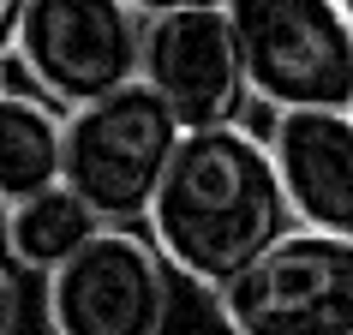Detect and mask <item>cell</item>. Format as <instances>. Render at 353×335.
I'll use <instances>...</instances> for the list:
<instances>
[{"mask_svg": "<svg viewBox=\"0 0 353 335\" xmlns=\"http://www.w3.org/2000/svg\"><path fill=\"white\" fill-rule=\"evenodd\" d=\"M347 114H353V108H347Z\"/></svg>", "mask_w": 353, "mask_h": 335, "instance_id": "obj_17", "label": "cell"}, {"mask_svg": "<svg viewBox=\"0 0 353 335\" xmlns=\"http://www.w3.org/2000/svg\"><path fill=\"white\" fill-rule=\"evenodd\" d=\"M144 84L162 96L186 132L240 126L252 84H245L240 37L228 12H174L144 24Z\"/></svg>", "mask_w": 353, "mask_h": 335, "instance_id": "obj_7", "label": "cell"}, {"mask_svg": "<svg viewBox=\"0 0 353 335\" xmlns=\"http://www.w3.org/2000/svg\"><path fill=\"white\" fill-rule=\"evenodd\" d=\"M341 12H347V24H353V0H341Z\"/></svg>", "mask_w": 353, "mask_h": 335, "instance_id": "obj_14", "label": "cell"}, {"mask_svg": "<svg viewBox=\"0 0 353 335\" xmlns=\"http://www.w3.org/2000/svg\"><path fill=\"white\" fill-rule=\"evenodd\" d=\"M294 210L281 192L270 138L245 126L186 132L174 150L162 192L150 204V240L174 276L222 294L252 263L294 234Z\"/></svg>", "mask_w": 353, "mask_h": 335, "instance_id": "obj_1", "label": "cell"}, {"mask_svg": "<svg viewBox=\"0 0 353 335\" xmlns=\"http://www.w3.org/2000/svg\"><path fill=\"white\" fill-rule=\"evenodd\" d=\"M228 19L263 108H353V24L341 0H234Z\"/></svg>", "mask_w": 353, "mask_h": 335, "instance_id": "obj_3", "label": "cell"}, {"mask_svg": "<svg viewBox=\"0 0 353 335\" xmlns=\"http://www.w3.org/2000/svg\"><path fill=\"white\" fill-rule=\"evenodd\" d=\"M126 6L150 24V19H174V12H228L234 0H126Z\"/></svg>", "mask_w": 353, "mask_h": 335, "instance_id": "obj_11", "label": "cell"}, {"mask_svg": "<svg viewBox=\"0 0 353 335\" xmlns=\"http://www.w3.org/2000/svg\"><path fill=\"white\" fill-rule=\"evenodd\" d=\"M263 138H270L294 222L312 234L353 240V114L347 108L276 114V126Z\"/></svg>", "mask_w": 353, "mask_h": 335, "instance_id": "obj_8", "label": "cell"}, {"mask_svg": "<svg viewBox=\"0 0 353 335\" xmlns=\"http://www.w3.org/2000/svg\"><path fill=\"white\" fill-rule=\"evenodd\" d=\"M228 335H353V240L294 227L216 294Z\"/></svg>", "mask_w": 353, "mask_h": 335, "instance_id": "obj_5", "label": "cell"}, {"mask_svg": "<svg viewBox=\"0 0 353 335\" xmlns=\"http://www.w3.org/2000/svg\"><path fill=\"white\" fill-rule=\"evenodd\" d=\"M19 24H24V0H0V54H12Z\"/></svg>", "mask_w": 353, "mask_h": 335, "instance_id": "obj_13", "label": "cell"}, {"mask_svg": "<svg viewBox=\"0 0 353 335\" xmlns=\"http://www.w3.org/2000/svg\"><path fill=\"white\" fill-rule=\"evenodd\" d=\"M12 60L60 114L144 78V19L126 0H24Z\"/></svg>", "mask_w": 353, "mask_h": 335, "instance_id": "obj_4", "label": "cell"}, {"mask_svg": "<svg viewBox=\"0 0 353 335\" xmlns=\"http://www.w3.org/2000/svg\"><path fill=\"white\" fill-rule=\"evenodd\" d=\"M66 186V114L54 102L6 90L0 96V204Z\"/></svg>", "mask_w": 353, "mask_h": 335, "instance_id": "obj_9", "label": "cell"}, {"mask_svg": "<svg viewBox=\"0 0 353 335\" xmlns=\"http://www.w3.org/2000/svg\"><path fill=\"white\" fill-rule=\"evenodd\" d=\"M180 138L186 126L174 120V108L138 78L66 114V186L102 216V227L150 222V204L174 168Z\"/></svg>", "mask_w": 353, "mask_h": 335, "instance_id": "obj_2", "label": "cell"}, {"mask_svg": "<svg viewBox=\"0 0 353 335\" xmlns=\"http://www.w3.org/2000/svg\"><path fill=\"white\" fill-rule=\"evenodd\" d=\"M0 222H6V204H0Z\"/></svg>", "mask_w": 353, "mask_h": 335, "instance_id": "obj_16", "label": "cell"}, {"mask_svg": "<svg viewBox=\"0 0 353 335\" xmlns=\"http://www.w3.org/2000/svg\"><path fill=\"white\" fill-rule=\"evenodd\" d=\"M0 96H6V72H0Z\"/></svg>", "mask_w": 353, "mask_h": 335, "instance_id": "obj_15", "label": "cell"}, {"mask_svg": "<svg viewBox=\"0 0 353 335\" xmlns=\"http://www.w3.org/2000/svg\"><path fill=\"white\" fill-rule=\"evenodd\" d=\"M0 335H19V281H12V270H0Z\"/></svg>", "mask_w": 353, "mask_h": 335, "instance_id": "obj_12", "label": "cell"}, {"mask_svg": "<svg viewBox=\"0 0 353 335\" xmlns=\"http://www.w3.org/2000/svg\"><path fill=\"white\" fill-rule=\"evenodd\" d=\"M96 234H102V216L72 186H54V192L24 198V204H6V222H0L6 258L19 270H42V276H54L60 263H72Z\"/></svg>", "mask_w": 353, "mask_h": 335, "instance_id": "obj_10", "label": "cell"}, {"mask_svg": "<svg viewBox=\"0 0 353 335\" xmlns=\"http://www.w3.org/2000/svg\"><path fill=\"white\" fill-rule=\"evenodd\" d=\"M54 335H162L174 312V270L138 227H102L72 263L48 276Z\"/></svg>", "mask_w": 353, "mask_h": 335, "instance_id": "obj_6", "label": "cell"}]
</instances>
